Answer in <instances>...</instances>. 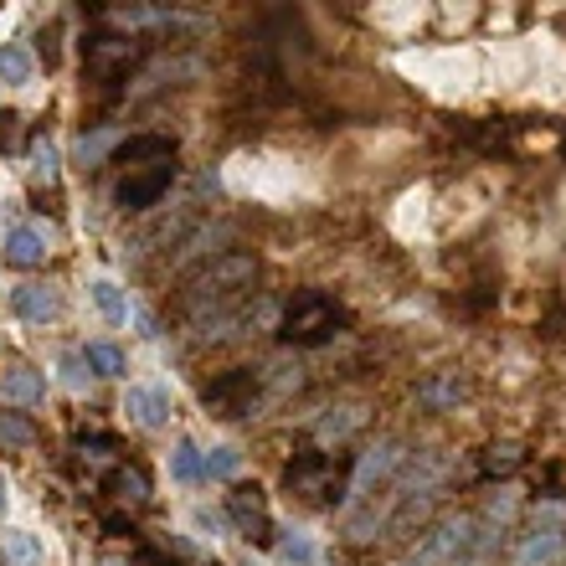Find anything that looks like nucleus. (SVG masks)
Masks as SVG:
<instances>
[{
	"mask_svg": "<svg viewBox=\"0 0 566 566\" xmlns=\"http://www.w3.org/2000/svg\"><path fill=\"white\" fill-rule=\"evenodd\" d=\"M114 165H119V207L145 211L165 196V186L176 180V145L165 135H139L124 139L114 149Z\"/></svg>",
	"mask_w": 566,
	"mask_h": 566,
	"instance_id": "f257e3e1",
	"label": "nucleus"
},
{
	"mask_svg": "<svg viewBox=\"0 0 566 566\" xmlns=\"http://www.w3.org/2000/svg\"><path fill=\"white\" fill-rule=\"evenodd\" d=\"M253 273H258L253 253H222V258H211V263H201L186 279V319L242 298V283H253Z\"/></svg>",
	"mask_w": 566,
	"mask_h": 566,
	"instance_id": "f03ea898",
	"label": "nucleus"
},
{
	"mask_svg": "<svg viewBox=\"0 0 566 566\" xmlns=\"http://www.w3.org/2000/svg\"><path fill=\"white\" fill-rule=\"evenodd\" d=\"M340 329H345V310L329 294L310 289V294H298L294 304L283 310L279 335L289 345H298V350H310V345H329L335 335H340Z\"/></svg>",
	"mask_w": 566,
	"mask_h": 566,
	"instance_id": "7ed1b4c3",
	"label": "nucleus"
},
{
	"mask_svg": "<svg viewBox=\"0 0 566 566\" xmlns=\"http://www.w3.org/2000/svg\"><path fill=\"white\" fill-rule=\"evenodd\" d=\"M289 490L314 510H329L340 505L345 494H350V479H345V463L329 459V453H310V459H298L289 469Z\"/></svg>",
	"mask_w": 566,
	"mask_h": 566,
	"instance_id": "20e7f679",
	"label": "nucleus"
},
{
	"mask_svg": "<svg viewBox=\"0 0 566 566\" xmlns=\"http://www.w3.org/2000/svg\"><path fill=\"white\" fill-rule=\"evenodd\" d=\"M562 552H566V510L562 505H541L531 536H525L521 552H515V566H552Z\"/></svg>",
	"mask_w": 566,
	"mask_h": 566,
	"instance_id": "39448f33",
	"label": "nucleus"
},
{
	"mask_svg": "<svg viewBox=\"0 0 566 566\" xmlns=\"http://www.w3.org/2000/svg\"><path fill=\"white\" fill-rule=\"evenodd\" d=\"M469 536H474V515H448V521L432 525L428 541L412 552V562L407 566H453L459 562V552L469 546Z\"/></svg>",
	"mask_w": 566,
	"mask_h": 566,
	"instance_id": "423d86ee",
	"label": "nucleus"
},
{
	"mask_svg": "<svg viewBox=\"0 0 566 566\" xmlns=\"http://www.w3.org/2000/svg\"><path fill=\"white\" fill-rule=\"evenodd\" d=\"M201 402L217 412V418H248L258 402V371H227L217 376L207 391H201Z\"/></svg>",
	"mask_w": 566,
	"mask_h": 566,
	"instance_id": "0eeeda50",
	"label": "nucleus"
},
{
	"mask_svg": "<svg viewBox=\"0 0 566 566\" xmlns=\"http://www.w3.org/2000/svg\"><path fill=\"white\" fill-rule=\"evenodd\" d=\"M135 57H139V46L129 42V36H98V42H88V73L98 77V83L124 77L135 67Z\"/></svg>",
	"mask_w": 566,
	"mask_h": 566,
	"instance_id": "6e6552de",
	"label": "nucleus"
},
{
	"mask_svg": "<svg viewBox=\"0 0 566 566\" xmlns=\"http://www.w3.org/2000/svg\"><path fill=\"white\" fill-rule=\"evenodd\" d=\"M227 238H232V227H227V222H201L191 238L176 242L170 269H191V263H211V258H222V242Z\"/></svg>",
	"mask_w": 566,
	"mask_h": 566,
	"instance_id": "1a4fd4ad",
	"label": "nucleus"
},
{
	"mask_svg": "<svg viewBox=\"0 0 566 566\" xmlns=\"http://www.w3.org/2000/svg\"><path fill=\"white\" fill-rule=\"evenodd\" d=\"M227 510H232V521H238V531L248 541H258V546H269V541H273L269 505H263V494H258V490H232V494H227Z\"/></svg>",
	"mask_w": 566,
	"mask_h": 566,
	"instance_id": "9d476101",
	"label": "nucleus"
},
{
	"mask_svg": "<svg viewBox=\"0 0 566 566\" xmlns=\"http://www.w3.org/2000/svg\"><path fill=\"white\" fill-rule=\"evenodd\" d=\"M11 310L21 314V319H31V325H46V319H57L62 314V294L57 289H46V283H21L11 294Z\"/></svg>",
	"mask_w": 566,
	"mask_h": 566,
	"instance_id": "9b49d317",
	"label": "nucleus"
},
{
	"mask_svg": "<svg viewBox=\"0 0 566 566\" xmlns=\"http://www.w3.org/2000/svg\"><path fill=\"white\" fill-rule=\"evenodd\" d=\"M124 412H129V422H139V428H165V418H170V397H165L160 387H129L124 391Z\"/></svg>",
	"mask_w": 566,
	"mask_h": 566,
	"instance_id": "f8f14e48",
	"label": "nucleus"
},
{
	"mask_svg": "<svg viewBox=\"0 0 566 566\" xmlns=\"http://www.w3.org/2000/svg\"><path fill=\"white\" fill-rule=\"evenodd\" d=\"M46 258V238L36 232V227H15V232H6V263H15V269H36Z\"/></svg>",
	"mask_w": 566,
	"mask_h": 566,
	"instance_id": "ddd939ff",
	"label": "nucleus"
},
{
	"mask_svg": "<svg viewBox=\"0 0 566 566\" xmlns=\"http://www.w3.org/2000/svg\"><path fill=\"white\" fill-rule=\"evenodd\" d=\"M360 422H366V412H360L356 402H345V407H329L325 418L314 422V438H319V443H340V438H350V432H356Z\"/></svg>",
	"mask_w": 566,
	"mask_h": 566,
	"instance_id": "4468645a",
	"label": "nucleus"
},
{
	"mask_svg": "<svg viewBox=\"0 0 566 566\" xmlns=\"http://www.w3.org/2000/svg\"><path fill=\"white\" fill-rule=\"evenodd\" d=\"M0 391H6V402L31 407V402H42V376L31 371V366H11L6 381H0Z\"/></svg>",
	"mask_w": 566,
	"mask_h": 566,
	"instance_id": "2eb2a0df",
	"label": "nucleus"
},
{
	"mask_svg": "<svg viewBox=\"0 0 566 566\" xmlns=\"http://www.w3.org/2000/svg\"><path fill=\"white\" fill-rule=\"evenodd\" d=\"M0 83H11V88L31 83V52L27 46H15V42L0 46Z\"/></svg>",
	"mask_w": 566,
	"mask_h": 566,
	"instance_id": "dca6fc26",
	"label": "nucleus"
},
{
	"mask_svg": "<svg viewBox=\"0 0 566 566\" xmlns=\"http://www.w3.org/2000/svg\"><path fill=\"white\" fill-rule=\"evenodd\" d=\"M93 304L104 310V319H114V325H124L129 319V304H124V294H119V283L114 279H93Z\"/></svg>",
	"mask_w": 566,
	"mask_h": 566,
	"instance_id": "f3484780",
	"label": "nucleus"
},
{
	"mask_svg": "<svg viewBox=\"0 0 566 566\" xmlns=\"http://www.w3.org/2000/svg\"><path fill=\"white\" fill-rule=\"evenodd\" d=\"M83 360H88L98 376H124V350L119 345H108V340H93L88 350H83Z\"/></svg>",
	"mask_w": 566,
	"mask_h": 566,
	"instance_id": "a211bd4d",
	"label": "nucleus"
},
{
	"mask_svg": "<svg viewBox=\"0 0 566 566\" xmlns=\"http://www.w3.org/2000/svg\"><path fill=\"white\" fill-rule=\"evenodd\" d=\"M114 494H119L124 505H145L149 500V479L139 469H114Z\"/></svg>",
	"mask_w": 566,
	"mask_h": 566,
	"instance_id": "6ab92c4d",
	"label": "nucleus"
},
{
	"mask_svg": "<svg viewBox=\"0 0 566 566\" xmlns=\"http://www.w3.org/2000/svg\"><path fill=\"white\" fill-rule=\"evenodd\" d=\"M0 552L11 556L15 566H36V562H42V552H36V541H31V531H6V541H0Z\"/></svg>",
	"mask_w": 566,
	"mask_h": 566,
	"instance_id": "aec40b11",
	"label": "nucleus"
},
{
	"mask_svg": "<svg viewBox=\"0 0 566 566\" xmlns=\"http://www.w3.org/2000/svg\"><path fill=\"white\" fill-rule=\"evenodd\" d=\"M238 448H211V453H207V459H201V474H207V479H232V474H238Z\"/></svg>",
	"mask_w": 566,
	"mask_h": 566,
	"instance_id": "412c9836",
	"label": "nucleus"
},
{
	"mask_svg": "<svg viewBox=\"0 0 566 566\" xmlns=\"http://www.w3.org/2000/svg\"><path fill=\"white\" fill-rule=\"evenodd\" d=\"M170 474H176L180 484H196V479H201V459H196L191 443H176V453H170Z\"/></svg>",
	"mask_w": 566,
	"mask_h": 566,
	"instance_id": "4be33fe9",
	"label": "nucleus"
},
{
	"mask_svg": "<svg viewBox=\"0 0 566 566\" xmlns=\"http://www.w3.org/2000/svg\"><path fill=\"white\" fill-rule=\"evenodd\" d=\"M31 422H21V418H0V443L6 448H31Z\"/></svg>",
	"mask_w": 566,
	"mask_h": 566,
	"instance_id": "5701e85b",
	"label": "nucleus"
},
{
	"mask_svg": "<svg viewBox=\"0 0 566 566\" xmlns=\"http://www.w3.org/2000/svg\"><path fill=\"white\" fill-rule=\"evenodd\" d=\"M463 397V381H428L422 387V402H432V407H448V402H459Z\"/></svg>",
	"mask_w": 566,
	"mask_h": 566,
	"instance_id": "b1692460",
	"label": "nucleus"
},
{
	"mask_svg": "<svg viewBox=\"0 0 566 566\" xmlns=\"http://www.w3.org/2000/svg\"><path fill=\"white\" fill-rule=\"evenodd\" d=\"M279 552H283V562H289V566H310V562H314V546H310L304 536H289Z\"/></svg>",
	"mask_w": 566,
	"mask_h": 566,
	"instance_id": "393cba45",
	"label": "nucleus"
},
{
	"mask_svg": "<svg viewBox=\"0 0 566 566\" xmlns=\"http://www.w3.org/2000/svg\"><path fill=\"white\" fill-rule=\"evenodd\" d=\"M108 145H114V135H93V139H83V145H77V160L83 165H98L108 155Z\"/></svg>",
	"mask_w": 566,
	"mask_h": 566,
	"instance_id": "a878e982",
	"label": "nucleus"
},
{
	"mask_svg": "<svg viewBox=\"0 0 566 566\" xmlns=\"http://www.w3.org/2000/svg\"><path fill=\"white\" fill-rule=\"evenodd\" d=\"M31 170H36V176H52V170H57V145H52V139H42V145L31 149Z\"/></svg>",
	"mask_w": 566,
	"mask_h": 566,
	"instance_id": "bb28decb",
	"label": "nucleus"
},
{
	"mask_svg": "<svg viewBox=\"0 0 566 566\" xmlns=\"http://www.w3.org/2000/svg\"><path fill=\"white\" fill-rule=\"evenodd\" d=\"M62 381H67V387H73V391H83V387H88V371H83V356H67V360H62Z\"/></svg>",
	"mask_w": 566,
	"mask_h": 566,
	"instance_id": "cd10ccee",
	"label": "nucleus"
},
{
	"mask_svg": "<svg viewBox=\"0 0 566 566\" xmlns=\"http://www.w3.org/2000/svg\"><path fill=\"white\" fill-rule=\"evenodd\" d=\"M15 139H21V119H15V114H0V149H15Z\"/></svg>",
	"mask_w": 566,
	"mask_h": 566,
	"instance_id": "c85d7f7f",
	"label": "nucleus"
},
{
	"mask_svg": "<svg viewBox=\"0 0 566 566\" xmlns=\"http://www.w3.org/2000/svg\"><path fill=\"white\" fill-rule=\"evenodd\" d=\"M6 500H11V490H6V479H0V510H6Z\"/></svg>",
	"mask_w": 566,
	"mask_h": 566,
	"instance_id": "c756f323",
	"label": "nucleus"
},
{
	"mask_svg": "<svg viewBox=\"0 0 566 566\" xmlns=\"http://www.w3.org/2000/svg\"><path fill=\"white\" fill-rule=\"evenodd\" d=\"M104 566H124V562H119V556H104Z\"/></svg>",
	"mask_w": 566,
	"mask_h": 566,
	"instance_id": "7c9ffc66",
	"label": "nucleus"
},
{
	"mask_svg": "<svg viewBox=\"0 0 566 566\" xmlns=\"http://www.w3.org/2000/svg\"><path fill=\"white\" fill-rule=\"evenodd\" d=\"M211 566H217V562H211Z\"/></svg>",
	"mask_w": 566,
	"mask_h": 566,
	"instance_id": "2f4dec72",
	"label": "nucleus"
}]
</instances>
